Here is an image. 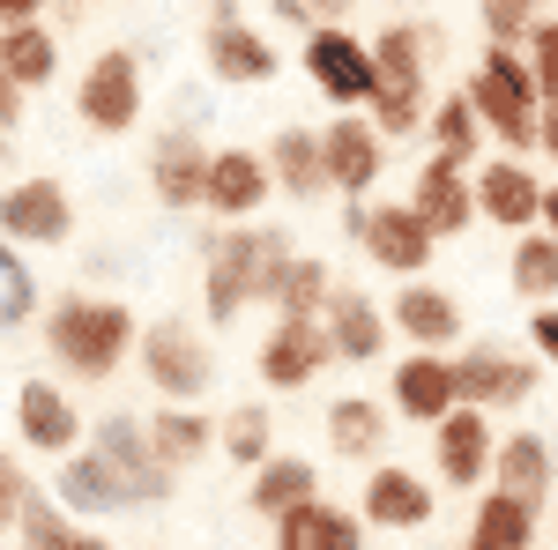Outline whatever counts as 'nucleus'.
I'll return each mask as SVG.
<instances>
[{"instance_id": "nucleus-10", "label": "nucleus", "mask_w": 558, "mask_h": 550, "mask_svg": "<svg viewBox=\"0 0 558 550\" xmlns=\"http://www.w3.org/2000/svg\"><path fill=\"white\" fill-rule=\"evenodd\" d=\"M202 68H209L216 83H231V89H260V83H276V68H283V60H276V45L239 15V0H209Z\"/></svg>"}, {"instance_id": "nucleus-42", "label": "nucleus", "mask_w": 558, "mask_h": 550, "mask_svg": "<svg viewBox=\"0 0 558 550\" xmlns=\"http://www.w3.org/2000/svg\"><path fill=\"white\" fill-rule=\"evenodd\" d=\"M38 484H31V468H23V454H8L0 447V543L15 536V513H23V499H31Z\"/></svg>"}, {"instance_id": "nucleus-34", "label": "nucleus", "mask_w": 558, "mask_h": 550, "mask_svg": "<svg viewBox=\"0 0 558 550\" xmlns=\"http://www.w3.org/2000/svg\"><path fill=\"white\" fill-rule=\"evenodd\" d=\"M507 283L521 305H558V239L551 231H521L507 254Z\"/></svg>"}, {"instance_id": "nucleus-6", "label": "nucleus", "mask_w": 558, "mask_h": 550, "mask_svg": "<svg viewBox=\"0 0 558 550\" xmlns=\"http://www.w3.org/2000/svg\"><path fill=\"white\" fill-rule=\"evenodd\" d=\"M305 83L320 89L336 112H365L373 97H380V68H373V45L343 30V23H313L305 30V52H299Z\"/></svg>"}, {"instance_id": "nucleus-50", "label": "nucleus", "mask_w": 558, "mask_h": 550, "mask_svg": "<svg viewBox=\"0 0 558 550\" xmlns=\"http://www.w3.org/2000/svg\"><path fill=\"white\" fill-rule=\"evenodd\" d=\"M268 8H276V15H283L291 30H313V15H305V0H268Z\"/></svg>"}, {"instance_id": "nucleus-31", "label": "nucleus", "mask_w": 558, "mask_h": 550, "mask_svg": "<svg viewBox=\"0 0 558 550\" xmlns=\"http://www.w3.org/2000/svg\"><path fill=\"white\" fill-rule=\"evenodd\" d=\"M0 75L23 89V97L52 89L60 83V30L52 23H8L0 30Z\"/></svg>"}, {"instance_id": "nucleus-21", "label": "nucleus", "mask_w": 558, "mask_h": 550, "mask_svg": "<svg viewBox=\"0 0 558 550\" xmlns=\"http://www.w3.org/2000/svg\"><path fill=\"white\" fill-rule=\"evenodd\" d=\"M320 164H328V194H343V201H365V194L380 186V171H387V142H380V127H373L365 112H336V120L320 127Z\"/></svg>"}, {"instance_id": "nucleus-32", "label": "nucleus", "mask_w": 558, "mask_h": 550, "mask_svg": "<svg viewBox=\"0 0 558 550\" xmlns=\"http://www.w3.org/2000/svg\"><path fill=\"white\" fill-rule=\"evenodd\" d=\"M320 491V462L313 454H268V462L246 476V513H260V521H276V513H291L299 499H313Z\"/></svg>"}, {"instance_id": "nucleus-15", "label": "nucleus", "mask_w": 558, "mask_h": 550, "mask_svg": "<svg viewBox=\"0 0 558 550\" xmlns=\"http://www.w3.org/2000/svg\"><path fill=\"white\" fill-rule=\"evenodd\" d=\"M268 201H276L268 157L246 149V142H216L209 149V186H202V216H209V223H254Z\"/></svg>"}, {"instance_id": "nucleus-25", "label": "nucleus", "mask_w": 558, "mask_h": 550, "mask_svg": "<svg viewBox=\"0 0 558 550\" xmlns=\"http://www.w3.org/2000/svg\"><path fill=\"white\" fill-rule=\"evenodd\" d=\"M365 536H373V528H365L350 506L320 499V491L268 521V550H365Z\"/></svg>"}, {"instance_id": "nucleus-36", "label": "nucleus", "mask_w": 558, "mask_h": 550, "mask_svg": "<svg viewBox=\"0 0 558 550\" xmlns=\"http://www.w3.org/2000/svg\"><path fill=\"white\" fill-rule=\"evenodd\" d=\"M365 120L380 127V142H417L432 120V83H380V97L365 105Z\"/></svg>"}, {"instance_id": "nucleus-2", "label": "nucleus", "mask_w": 558, "mask_h": 550, "mask_svg": "<svg viewBox=\"0 0 558 550\" xmlns=\"http://www.w3.org/2000/svg\"><path fill=\"white\" fill-rule=\"evenodd\" d=\"M38 335H45V357L68 372V380H112L120 365H134V342H142V320H134L128 297H105V291H60L45 297L38 313Z\"/></svg>"}, {"instance_id": "nucleus-30", "label": "nucleus", "mask_w": 558, "mask_h": 550, "mask_svg": "<svg viewBox=\"0 0 558 550\" xmlns=\"http://www.w3.org/2000/svg\"><path fill=\"white\" fill-rule=\"evenodd\" d=\"M149 447H157V462L165 468H179V476H186V468H202L216 454V417L209 410H202V402H157V410H149Z\"/></svg>"}, {"instance_id": "nucleus-12", "label": "nucleus", "mask_w": 558, "mask_h": 550, "mask_svg": "<svg viewBox=\"0 0 558 550\" xmlns=\"http://www.w3.org/2000/svg\"><path fill=\"white\" fill-rule=\"evenodd\" d=\"M350 246L373 260V268H387L395 283L425 276L432 260H439V239L417 223V209H410V201H365V223H357V239H350Z\"/></svg>"}, {"instance_id": "nucleus-24", "label": "nucleus", "mask_w": 558, "mask_h": 550, "mask_svg": "<svg viewBox=\"0 0 558 550\" xmlns=\"http://www.w3.org/2000/svg\"><path fill=\"white\" fill-rule=\"evenodd\" d=\"M387 410L402 424H439L454 410V357L447 350H402L395 372H387Z\"/></svg>"}, {"instance_id": "nucleus-17", "label": "nucleus", "mask_w": 558, "mask_h": 550, "mask_svg": "<svg viewBox=\"0 0 558 550\" xmlns=\"http://www.w3.org/2000/svg\"><path fill=\"white\" fill-rule=\"evenodd\" d=\"M328 365H336V350H328L320 320H268V335L254 350V372L268 394H305Z\"/></svg>"}, {"instance_id": "nucleus-14", "label": "nucleus", "mask_w": 558, "mask_h": 550, "mask_svg": "<svg viewBox=\"0 0 558 550\" xmlns=\"http://www.w3.org/2000/svg\"><path fill=\"white\" fill-rule=\"evenodd\" d=\"M15 439H23V454H45V462L75 454V447L89 439L75 394L52 380V372H31V380L15 387Z\"/></svg>"}, {"instance_id": "nucleus-16", "label": "nucleus", "mask_w": 558, "mask_h": 550, "mask_svg": "<svg viewBox=\"0 0 558 550\" xmlns=\"http://www.w3.org/2000/svg\"><path fill=\"white\" fill-rule=\"evenodd\" d=\"M492 454H499V424L484 410H470V402H454L432 424V468H439L447 491H484L492 484Z\"/></svg>"}, {"instance_id": "nucleus-11", "label": "nucleus", "mask_w": 558, "mask_h": 550, "mask_svg": "<svg viewBox=\"0 0 558 550\" xmlns=\"http://www.w3.org/2000/svg\"><path fill=\"white\" fill-rule=\"evenodd\" d=\"M209 134L186 127V120H172L165 134H149V157H142V171H149V194L165 201L172 216H202V186H209Z\"/></svg>"}, {"instance_id": "nucleus-5", "label": "nucleus", "mask_w": 558, "mask_h": 550, "mask_svg": "<svg viewBox=\"0 0 558 550\" xmlns=\"http://www.w3.org/2000/svg\"><path fill=\"white\" fill-rule=\"evenodd\" d=\"M142 112H149L142 52H134V45H105L83 75H75V120H83L89 134H105V142H120V134L142 127Z\"/></svg>"}, {"instance_id": "nucleus-45", "label": "nucleus", "mask_w": 558, "mask_h": 550, "mask_svg": "<svg viewBox=\"0 0 558 550\" xmlns=\"http://www.w3.org/2000/svg\"><path fill=\"white\" fill-rule=\"evenodd\" d=\"M536 157H544V164H558V105H544V112H536Z\"/></svg>"}, {"instance_id": "nucleus-40", "label": "nucleus", "mask_w": 558, "mask_h": 550, "mask_svg": "<svg viewBox=\"0 0 558 550\" xmlns=\"http://www.w3.org/2000/svg\"><path fill=\"white\" fill-rule=\"evenodd\" d=\"M551 0H476V23H484V45H521L536 23H544Z\"/></svg>"}, {"instance_id": "nucleus-51", "label": "nucleus", "mask_w": 558, "mask_h": 550, "mask_svg": "<svg viewBox=\"0 0 558 550\" xmlns=\"http://www.w3.org/2000/svg\"><path fill=\"white\" fill-rule=\"evenodd\" d=\"M536 231H551V239H558V179L544 186V216H536Z\"/></svg>"}, {"instance_id": "nucleus-44", "label": "nucleus", "mask_w": 558, "mask_h": 550, "mask_svg": "<svg viewBox=\"0 0 558 550\" xmlns=\"http://www.w3.org/2000/svg\"><path fill=\"white\" fill-rule=\"evenodd\" d=\"M23 120H31V97L0 75V134H23Z\"/></svg>"}, {"instance_id": "nucleus-43", "label": "nucleus", "mask_w": 558, "mask_h": 550, "mask_svg": "<svg viewBox=\"0 0 558 550\" xmlns=\"http://www.w3.org/2000/svg\"><path fill=\"white\" fill-rule=\"evenodd\" d=\"M529 350H536V365L558 372V305H536L529 313Z\"/></svg>"}, {"instance_id": "nucleus-33", "label": "nucleus", "mask_w": 558, "mask_h": 550, "mask_svg": "<svg viewBox=\"0 0 558 550\" xmlns=\"http://www.w3.org/2000/svg\"><path fill=\"white\" fill-rule=\"evenodd\" d=\"M216 454L254 476V468L276 454V417H268V402H231V410L216 417Z\"/></svg>"}, {"instance_id": "nucleus-9", "label": "nucleus", "mask_w": 558, "mask_h": 550, "mask_svg": "<svg viewBox=\"0 0 558 550\" xmlns=\"http://www.w3.org/2000/svg\"><path fill=\"white\" fill-rule=\"evenodd\" d=\"M0 239L8 246H68L75 239V201H68V186L52 179V171H31V179H8L0 186Z\"/></svg>"}, {"instance_id": "nucleus-26", "label": "nucleus", "mask_w": 558, "mask_h": 550, "mask_svg": "<svg viewBox=\"0 0 558 550\" xmlns=\"http://www.w3.org/2000/svg\"><path fill=\"white\" fill-rule=\"evenodd\" d=\"M492 484L499 491H514V499H551L558 484V447L551 431H529V424H514V431H499V454H492Z\"/></svg>"}, {"instance_id": "nucleus-22", "label": "nucleus", "mask_w": 558, "mask_h": 550, "mask_svg": "<svg viewBox=\"0 0 558 550\" xmlns=\"http://www.w3.org/2000/svg\"><path fill=\"white\" fill-rule=\"evenodd\" d=\"M476 216L484 223H499V231H536V216H544V179L529 157H476Z\"/></svg>"}, {"instance_id": "nucleus-3", "label": "nucleus", "mask_w": 558, "mask_h": 550, "mask_svg": "<svg viewBox=\"0 0 558 550\" xmlns=\"http://www.w3.org/2000/svg\"><path fill=\"white\" fill-rule=\"evenodd\" d=\"M462 97L476 105V127L492 134L507 157H536V75H529V52L521 45H484L470 68Z\"/></svg>"}, {"instance_id": "nucleus-41", "label": "nucleus", "mask_w": 558, "mask_h": 550, "mask_svg": "<svg viewBox=\"0 0 558 550\" xmlns=\"http://www.w3.org/2000/svg\"><path fill=\"white\" fill-rule=\"evenodd\" d=\"M521 52H529V75H536V105H558V15H544L521 38Z\"/></svg>"}, {"instance_id": "nucleus-7", "label": "nucleus", "mask_w": 558, "mask_h": 550, "mask_svg": "<svg viewBox=\"0 0 558 550\" xmlns=\"http://www.w3.org/2000/svg\"><path fill=\"white\" fill-rule=\"evenodd\" d=\"M536 387H544V365L536 357H514V350H499V342H484V335L454 350V402H470L484 417L521 410Z\"/></svg>"}, {"instance_id": "nucleus-20", "label": "nucleus", "mask_w": 558, "mask_h": 550, "mask_svg": "<svg viewBox=\"0 0 558 550\" xmlns=\"http://www.w3.org/2000/svg\"><path fill=\"white\" fill-rule=\"evenodd\" d=\"M387 328L410 342V350H462L470 342V313H462L454 291L410 276V283H395V297H387Z\"/></svg>"}, {"instance_id": "nucleus-23", "label": "nucleus", "mask_w": 558, "mask_h": 550, "mask_svg": "<svg viewBox=\"0 0 558 550\" xmlns=\"http://www.w3.org/2000/svg\"><path fill=\"white\" fill-rule=\"evenodd\" d=\"M320 328H328V350H336V365H380L395 328H387V305L380 297H365L357 283H336L328 305H320Z\"/></svg>"}, {"instance_id": "nucleus-48", "label": "nucleus", "mask_w": 558, "mask_h": 550, "mask_svg": "<svg viewBox=\"0 0 558 550\" xmlns=\"http://www.w3.org/2000/svg\"><path fill=\"white\" fill-rule=\"evenodd\" d=\"M45 15H60V30H68V23H83V15H89V0H45Z\"/></svg>"}, {"instance_id": "nucleus-39", "label": "nucleus", "mask_w": 558, "mask_h": 550, "mask_svg": "<svg viewBox=\"0 0 558 550\" xmlns=\"http://www.w3.org/2000/svg\"><path fill=\"white\" fill-rule=\"evenodd\" d=\"M75 528H83V521H75V513H68V506H60V499L38 484V491L23 499V513H15V536H8V543H15V550H60Z\"/></svg>"}, {"instance_id": "nucleus-8", "label": "nucleus", "mask_w": 558, "mask_h": 550, "mask_svg": "<svg viewBox=\"0 0 558 550\" xmlns=\"http://www.w3.org/2000/svg\"><path fill=\"white\" fill-rule=\"evenodd\" d=\"M89 447L105 454V462L128 476V499L134 513H157V506H172V491H179V468L157 462V447H149V424L134 417V410H112V417H97L89 424Z\"/></svg>"}, {"instance_id": "nucleus-46", "label": "nucleus", "mask_w": 558, "mask_h": 550, "mask_svg": "<svg viewBox=\"0 0 558 550\" xmlns=\"http://www.w3.org/2000/svg\"><path fill=\"white\" fill-rule=\"evenodd\" d=\"M8 23H45V0H0V30Z\"/></svg>"}, {"instance_id": "nucleus-29", "label": "nucleus", "mask_w": 558, "mask_h": 550, "mask_svg": "<svg viewBox=\"0 0 558 550\" xmlns=\"http://www.w3.org/2000/svg\"><path fill=\"white\" fill-rule=\"evenodd\" d=\"M320 431H328V454L336 462H380V447L395 439V410L373 402V394H336Z\"/></svg>"}, {"instance_id": "nucleus-49", "label": "nucleus", "mask_w": 558, "mask_h": 550, "mask_svg": "<svg viewBox=\"0 0 558 550\" xmlns=\"http://www.w3.org/2000/svg\"><path fill=\"white\" fill-rule=\"evenodd\" d=\"M350 8H357V0H305V15H313V23H336V15H350Z\"/></svg>"}, {"instance_id": "nucleus-1", "label": "nucleus", "mask_w": 558, "mask_h": 550, "mask_svg": "<svg viewBox=\"0 0 558 550\" xmlns=\"http://www.w3.org/2000/svg\"><path fill=\"white\" fill-rule=\"evenodd\" d=\"M291 231L276 223H216V239L202 246V320L209 328H239V313H268V297L291 268Z\"/></svg>"}, {"instance_id": "nucleus-37", "label": "nucleus", "mask_w": 558, "mask_h": 550, "mask_svg": "<svg viewBox=\"0 0 558 550\" xmlns=\"http://www.w3.org/2000/svg\"><path fill=\"white\" fill-rule=\"evenodd\" d=\"M373 45V68H380V83H432L425 60H432V30L425 23H387Z\"/></svg>"}, {"instance_id": "nucleus-13", "label": "nucleus", "mask_w": 558, "mask_h": 550, "mask_svg": "<svg viewBox=\"0 0 558 550\" xmlns=\"http://www.w3.org/2000/svg\"><path fill=\"white\" fill-rule=\"evenodd\" d=\"M432 513H439V491H432L417 468H402V462L365 468V484H357V521H365L373 536H417V528H432Z\"/></svg>"}, {"instance_id": "nucleus-47", "label": "nucleus", "mask_w": 558, "mask_h": 550, "mask_svg": "<svg viewBox=\"0 0 558 550\" xmlns=\"http://www.w3.org/2000/svg\"><path fill=\"white\" fill-rule=\"evenodd\" d=\"M60 550H120V543H112L105 528H75V536H68V543H60Z\"/></svg>"}, {"instance_id": "nucleus-27", "label": "nucleus", "mask_w": 558, "mask_h": 550, "mask_svg": "<svg viewBox=\"0 0 558 550\" xmlns=\"http://www.w3.org/2000/svg\"><path fill=\"white\" fill-rule=\"evenodd\" d=\"M260 157H268V179H276V201H320V194H328V164H320V127H299V120H291V127H276L268 134V149H260Z\"/></svg>"}, {"instance_id": "nucleus-38", "label": "nucleus", "mask_w": 558, "mask_h": 550, "mask_svg": "<svg viewBox=\"0 0 558 550\" xmlns=\"http://www.w3.org/2000/svg\"><path fill=\"white\" fill-rule=\"evenodd\" d=\"M425 134H432V149H439V157H454V164H470V171H476V142H484V127H476V105L462 97V89L432 105Z\"/></svg>"}, {"instance_id": "nucleus-18", "label": "nucleus", "mask_w": 558, "mask_h": 550, "mask_svg": "<svg viewBox=\"0 0 558 550\" xmlns=\"http://www.w3.org/2000/svg\"><path fill=\"white\" fill-rule=\"evenodd\" d=\"M402 201H410L417 223L447 246V239H462V231L476 223V179H470V164H454V157H439V149H432V157H417Z\"/></svg>"}, {"instance_id": "nucleus-4", "label": "nucleus", "mask_w": 558, "mask_h": 550, "mask_svg": "<svg viewBox=\"0 0 558 550\" xmlns=\"http://www.w3.org/2000/svg\"><path fill=\"white\" fill-rule=\"evenodd\" d=\"M134 372L157 387V402H209V387H216V342H209V328L186 320V313H157V320H142Z\"/></svg>"}, {"instance_id": "nucleus-52", "label": "nucleus", "mask_w": 558, "mask_h": 550, "mask_svg": "<svg viewBox=\"0 0 558 550\" xmlns=\"http://www.w3.org/2000/svg\"><path fill=\"white\" fill-rule=\"evenodd\" d=\"M0 186H8V179H0Z\"/></svg>"}, {"instance_id": "nucleus-19", "label": "nucleus", "mask_w": 558, "mask_h": 550, "mask_svg": "<svg viewBox=\"0 0 558 550\" xmlns=\"http://www.w3.org/2000/svg\"><path fill=\"white\" fill-rule=\"evenodd\" d=\"M45 491H52V499H60L68 513H75L83 528H105L112 513H134V499H128V476H120V468L105 462V454H97L89 439L75 447V454H60V462H52V484H45Z\"/></svg>"}, {"instance_id": "nucleus-28", "label": "nucleus", "mask_w": 558, "mask_h": 550, "mask_svg": "<svg viewBox=\"0 0 558 550\" xmlns=\"http://www.w3.org/2000/svg\"><path fill=\"white\" fill-rule=\"evenodd\" d=\"M536 528H544V506H536V499H514V491L484 484L462 550H536Z\"/></svg>"}, {"instance_id": "nucleus-35", "label": "nucleus", "mask_w": 558, "mask_h": 550, "mask_svg": "<svg viewBox=\"0 0 558 550\" xmlns=\"http://www.w3.org/2000/svg\"><path fill=\"white\" fill-rule=\"evenodd\" d=\"M328 291H336V268H328L320 254H291L283 283H276V297H268V313H276V320H320Z\"/></svg>"}]
</instances>
